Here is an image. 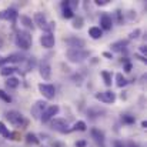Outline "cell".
<instances>
[{"instance_id": "cell-1", "label": "cell", "mask_w": 147, "mask_h": 147, "mask_svg": "<svg viewBox=\"0 0 147 147\" xmlns=\"http://www.w3.org/2000/svg\"><path fill=\"white\" fill-rule=\"evenodd\" d=\"M14 43L17 47L23 50H27L30 49L32 43H33V39H32V34L26 30H19L16 33V37H14Z\"/></svg>"}, {"instance_id": "cell-2", "label": "cell", "mask_w": 147, "mask_h": 147, "mask_svg": "<svg viewBox=\"0 0 147 147\" xmlns=\"http://www.w3.org/2000/svg\"><path fill=\"white\" fill-rule=\"evenodd\" d=\"M6 119L9 120V123H11V124H13V126H16V127L23 129V127H26V126H27V120L24 119V116H23L20 111L10 110V111H7V113H6Z\"/></svg>"}, {"instance_id": "cell-3", "label": "cell", "mask_w": 147, "mask_h": 147, "mask_svg": "<svg viewBox=\"0 0 147 147\" xmlns=\"http://www.w3.org/2000/svg\"><path fill=\"white\" fill-rule=\"evenodd\" d=\"M90 56V51L87 50H77V49H69L66 53V57L71 63H83L87 57Z\"/></svg>"}, {"instance_id": "cell-4", "label": "cell", "mask_w": 147, "mask_h": 147, "mask_svg": "<svg viewBox=\"0 0 147 147\" xmlns=\"http://www.w3.org/2000/svg\"><path fill=\"white\" fill-rule=\"evenodd\" d=\"M51 129L61 133V134H66V133H70V127H69V123L64 120V119H54L51 121Z\"/></svg>"}, {"instance_id": "cell-5", "label": "cell", "mask_w": 147, "mask_h": 147, "mask_svg": "<svg viewBox=\"0 0 147 147\" xmlns=\"http://www.w3.org/2000/svg\"><path fill=\"white\" fill-rule=\"evenodd\" d=\"M94 97L100 100L101 103H106V104H113L116 101V93H113L111 90H107V92H98L94 94Z\"/></svg>"}, {"instance_id": "cell-6", "label": "cell", "mask_w": 147, "mask_h": 147, "mask_svg": "<svg viewBox=\"0 0 147 147\" xmlns=\"http://www.w3.org/2000/svg\"><path fill=\"white\" fill-rule=\"evenodd\" d=\"M59 106H56V104H53V106H49V107H46V110L42 113V116H40V120H42V123H47L50 121L57 113H59Z\"/></svg>"}, {"instance_id": "cell-7", "label": "cell", "mask_w": 147, "mask_h": 147, "mask_svg": "<svg viewBox=\"0 0 147 147\" xmlns=\"http://www.w3.org/2000/svg\"><path fill=\"white\" fill-rule=\"evenodd\" d=\"M39 90H40V93L47 98V100H51V98H54V96H56V89H54L53 84L40 83V84H39Z\"/></svg>"}, {"instance_id": "cell-8", "label": "cell", "mask_w": 147, "mask_h": 147, "mask_svg": "<svg viewBox=\"0 0 147 147\" xmlns=\"http://www.w3.org/2000/svg\"><path fill=\"white\" fill-rule=\"evenodd\" d=\"M22 61H24V56L20 54V53H13V54H10V56L0 60V67H4L9 63H22Z\"/></svg>"}, {"instance_id": "cell-9", "label": "cell", "mask_w": 147, "mask_h": 147, "mask_svg": "<svg viewBox=\"0 0 147 147\" xmlns=\"http://www.w3.org/2000/svg\"><path fill=\"white\" fill-rule=\"evenodd\" d=\"M47 103L45 101V100H39V101H36L34 103V106L32 107V117L33 119H40V116H42V113L46 110V106Z\"/></svg>"}, {"instance_id": "cell-10", "label": "cell", "mask_w": 147, "mask_h": 147, "mask_svg": "<svg viewBox=\"0 0 147 147\" xmlns=\"http://www.w3.org/2000/svg\"><path fill=\"white\" fill-rule=\"evenodd\" d=\"M66 43L70 49L77 50H83V47L86 46V42L83 39H79V37H69V39H66Z\"/></svg>"}, {"instance_id": "cell-11", "label": "cell", "mask_w": 147, "mask_h": 147, "mask_svg": "<svg viewBox=\"0 0 147 147\" xmlns=\"http://www.w3.org/2000/svg\"><path fill=\"white\" fill-rule=\"evenodd\" d=\"M19 17V13L14 9H4L0 11V20H10V22H16V19Z\"/></svg>"}, {"instance_id": "cell-12", "label": "cell", "mask_w": 147, "mask_h": 147, "mask_svg": "<svg viewBox=\"0 0 147 147\" xmlns=\"http://www.w3.org/2000/svg\"><path fill=\"white\" fill-rule=\"evenodd\" d=\"M39 73H40V76L45 80H49L50 79V76H51V67H50L47 60H42V63L39 66Z\"/></svg>"}, {"instance_id": "cell-13", "label": "cell", "mask_w": 147, "mask_h": 147, "mask_svg": "<svg viewBox=\"0 0 147 147\" xmlns=\"http://www.w3.org/2000/svg\"><path fill=\"white\" fill-rule=\"evenodd\" d=\"M56 43V39L53 36V33H45L42 37H40V45L45 47V49H51Z\"/></svg>"}, {"instance_id": "cell-14", "label": "cell", "mask_w": 147, "mask_h": 147, "mask_svg": "<svg viewBox=\"0 0 147 147\" xmlns=\"http://www.w3.org/2000/svg\"><path fill=\"white\" fill-rule=\"evenodd\" d=\"M113 26V19L110 14L107 13H103L101 17H100V29L101 30H110Z\"/></svg>"}, {"instance_id": "cell-15", "label": "cell", "mask_w": 147, "mask_h": 147, "mask_svg": "<svg viewBox=\"0 0 147 147\" xmlns=\"http://www.w3.org/2000/svg\"><path fill=\"white\" fill-rule=\"evenodd\" d=\"M33 24H37L40 29H46V26H47V20H46V16L43 14V13H36L34 14V23Z\"/></svg>"}, {"instance_id": "cell-16", "label": "cell", "mask_w": 147, "mask_h": 147, "mask_svg": "<svg viewBox=\"0 0 147 147\" xmlns=\"http://www.w3.org/2000/svg\"><path fill=\"white\" fill-rule=\"evenodd\" d=\"M89 36H90L92 39L97 40V39H100V37L103 36V30H101L98 26H93V27L89 29Z\"/></svg>"}, {"instance_id": "cell-17", "label": "cell", "mask_w": 147, "mask_h": 147, "mask_svg": "<svg viewBox=\"0 0 147 147\" xmlns=\"http://www.w3.org/2000/svg\"><path fill=\"white\" fill-rule=\"evenodd\" d=\"M127 45H129V40H119V42H114L110 46V50L111 51H121Z\"/></svg>"}, {"instance_id": "cell-18", "label": "cell", "mask_w": 147, "mask_h": 147, "mask_svg": "<svg viewBox=\"0 0 147 147\" xmlns=\"http://www.w3.org/2000/svg\"><path fill=\"white\" fill-rule=\"evenodd\" d=\"M14 71H17V67H14V66H4L0 69V74L3 77H11V74Z\"/></svg>"}, {"instance_id": "cell-19", "label": "cell", "mask_w": 147, "mask_h": 147, "mask_svg": "<svg viewBox=\"0 0 147 147\" xmlns=\"http://www.w3.org/2000/svg\"><path fill=\"white\" fill-rule=\"evenodd\" d=\"M92 136H93V139L97 142L98 144H101V147H103V144H104V134H103V131H100L97 129H93L92 130Z\"/></svg>"}, {"instance_id": "cell-20", "label": "cell", "mask_w": 147, "mask_h": 147, "mask_svg": "<svg viewBox=\"0 0 147 147\" xmlns=\"http://www.w3.org/2000/svg\"><path fill=\"white\" fill-rule=\"evenodd\" d=\"M6 86L9 87V89H17L19 86H20V80L17 79V77H7V80H6Z\"/></svg>"}, {"instance_id": "cell-21", "label": "cell", "mask_w": 147, "mask_h": 147, "mask_svg": "<svg viewBox=\"0 0 147 147\" xmlns=\"http://www.w3.org/2000/svg\"><path fill=\"white\" fill-rule=\"evenodd\" d=\"M127 83H129V82H127V79H126L121 73H117V74H116V84H117V87H120V89H121V87L127 86Z\"/></svg>"}, {"instance_id": "cell-22", "label": "cell", "mask_w": 147, "mask_h": 147, "mask_svg": "<svg viewBox=\"0 0 147 147\" xmlns=\"http://www.w3.org/2000/svg\"><path fill=\"white\" fill-rule=\"evenodd\" d=\"M87 129V124L83 120H79L77 123H74V126L70 129V131H84Z\"/></svg>"}, {"instance_id": "cell-23", "label": "cell", "mask_w": 147, "mask_h": 147, "mask_svg": "<svg viewBox=\"0 0 147 147\" xmlns=\"http://www.w3.org/2000/svg\"><path fill=\"white\" fill-rule=\"evenodd\" d=\"M63 17L64 19H73L74 17V13L70 7L66 6V3H63Z\"/></svg>"}, {"instance_id": "cell-24", "label": "cell", "mask_w": 147, "mask_h": 147, "mask_svg": "<svg viewBox=\"0 0 147 147\" xmlns=\"http://www.w3.org/2000/svg\"><path fill=\"white\" fill-rule=\"evenodd\" d=\"M10 133L11 131H9V129L6 127V124L3 121H0V136L4 137V139H10Z\"/></svg>"}, {"instance_id": "cell-25", "label": "cell", "mask_w": 147, "mask_h": 147, "mask_svg": "<svg viewBox=\"0 0 147 147\" xmlns=\"http://www.w3.org/2000/svg\"><path fill=\"white\" fill-rule=\"evenodd\" d=\"M20 20H22V23H23L27 29L34 30V24H33V22H32V19H30V17H27V16H22V17H20Z\"/></svg>"}, {"instance_id": "cell-26", "label": "cell", "mask_w": 147, "mask_h": 147, "mask_svg": "<svg viewBox=\"0 0 147 147\" xmlns=\"http://www.w3.org/2000/svg\"><path fill=\"white\" fill-rule=\"evenodd\" d=\"M26 142H27L29 144H39V139H37V136L33 134V133H27Z\"/></svg>"}, {"instance_id": "cell-27", "label": "cell", "mask_w": 147, "mask_h": 147, "mask_svg": "<svg viewBox=\"0 0 147 147\" xmlns=\"http://www.w3.org/2000/svg\"><path fill=\"white\" fill-rule=\"evenodd\" d=\"M100 74H101V77L104 79V83H106V86H111V74H110L109 71H106V70H103Z\"/></svg>"}, {"instance_id": "cell-28", "label": "cell", "mask_w": 147, "mask_h": 147, "mask_svg": "<svg viewBox=\"0 0 147 147\" xmlns=\"http://www.w3.org/2000/svg\"><path fill=\"white\" fill-rule=\"evenodd\" d=\"M83 27V19L82 17H77L73 20V29H82Z\"/></svg>"}, {"instance_id": "cell-29", "label": "cell", "mask_w": 147, "mask_h": 147, "mask_svg": "<svg viewBox=\"0 0 147 147\" xmlns=\"http://www.w3.org/2000/svg\"><path fill=\"white\" fill-rule=\"evenodd\" d=\"M121 120H123V123H127V124H131V123H134V117H133V116H129V114H124V116H121Z\"/></svg>"}, {"instance_id": "cell-30", "label": "cell", "mask_w": 147, "mask_h": 147, "mask_svg": "<svg viewBox=\"0 0 147 147\" xmlns=\"http://www.w3.org/2000/svg\"><path fill=\"white\" fill-rule=\"evenodd\" d=\"M0 98H1L3 101H6V103H10V101H11V97H10L4 90H0Z\"/></svg>"}, {"instance_id": "cell-31", "label": "cell", "mask_w": 147, "mask_h": 147, "mask_svg": "<svg viewBox=\"0 0 147 147\" xmlns=\"http://www.w3.org/2000/svg\"><path fill=\"white\" fill-rule=\"evenodd\" d=\"M34 66H36V59H34V57H30L29 61H27V67H26V70L29 71V70H32Z\"/></svg>"}, {"instance_id": "cell-32", "label": "cell", "mask_w": 147, "mask_h": 147, "mask_svg": "<svg viewBox=\"0 0 147 147\" xmlns=\"http://www.w3.org/2000/svg\"><path fill=\"white\" fill-rule=\"evenodd\" d=\"M10 140H14V142L20 140V134H19L17 131H13V133H10Z\"/></svg>"}, {"instance_id": "cell-33", "label": "cell", "mask_w": 147, "mask_h": 147, "mask_svg": "<svg viewBox=\"0 0 147 147\" xmlns=\"http://www.w3.org/2000/svg\"><path fill=\"white\" fill-rule=\"evenodd\" d=\"M139 34H140V30H139V29H136L134 32H131V33H130V39H137V37H139Z\"/></svg>"}, {"instance_id": "cell-34", "label": "cell", "mask_w": 147, "mask_h": 147, "mask_svg": "<svg viewBox=\"0 0 147 147\" xmlns=\"http://www.w3.org/2000/svg\"><path fill=\"white\" fill-rule=\"evenodd\" d=\"M87 146V142L86 140H79L76 142V147H86Z\"/></svg>"}, {"instance_id": "cell-35", "label": "cell", "mask_w": 147, "mask_h": 147, "mask_svg": "<svg viewBox=\"0 0 147 147\" xmlns=\"http://www.w3.org/2000/svg\"><path fill=\"white\" fill-rule=\"evenodd\" d=\"M94 3H96L97 6H106V4L109 3V0H96Z\"/></svg>"}, {"instance_id": "cell-36", "label": "cell", "mask_w": 147, "mask_h": 147, "mask_svg": "<svg viewBox=\"0 0 147 147\" xmlns=\"http://www.w3.org/2000/svg\"><path fill=\"white\" fill-rule=\"evenodd\" d=\"M124 71H127V73L131 71V64H130V63H126V64H124Z\"/></svg>"}, {"instance_id": "cell-37", "label": "cell", "mask_w": 147, "mask_h": 147, "mask_svg": "<svg viewBox=\"0 0 147 147\" xmlns=\"http://www.w3.org/2000/svg\"><path fill=\"white\" fill-rule=\"evenodd\" d=\"M103 56H104V57H107V59H113V54H111V53H109V51H104V53H103Z\"/></svg>"}, {"instance_id": "cell-38", "label": "cell", "mask_w": 147, "mask_h": 147, "mask_svg": "<svg viewBox=\"0 0 147 147\" xmlns=\"http://www.w3.org/2000/svg\"><path fill=\"white\" fill-rule=\"evenodd\" d=\"M140 51H142L143 54H147V49H146V46H142V47H140Z\"/></svg>"}, {"instance_id": "cell-39", "label": "cell", "mask_w": 147, "mask_h": 147, "mask_svg": "<svg viewBox=\"0 0 147 147\" xmlns=\"http://www.w3.org/2000/svg\"><path fill=\"white\" fill-rule=\"evenodd\" d=\"M142 127H143V129H146L147 127V121L146 120H144V121H142Z\"/></svg>"}, {"instance_id": "cell-40", "label": "cell", "mask_w": 147, "mask_h": 147, "mask_svg": "<svg viewBox=\"0 0 147 147\" xmlns=\"http://www.w3.org/2000/svg\"><path fill=\"white\" fill-rule=\"evenodd\" d=\"M53 147H63V144H60V143H53Z\"/></svg>"}, {"instance_id": "cell-41", "label": "cell", "mask_w": 147, "mask_h": 147, "mask_svg": "<svg viewBox=\"0 0 147 147\" xmlns=\"http://www.w3.org/2000/svg\"><path fill=\"white\" fill-rule=\"evenodd\" d=\"M1 46H3V42H1V39H0V49H1Z\"/></svg>"}]
</instances>
